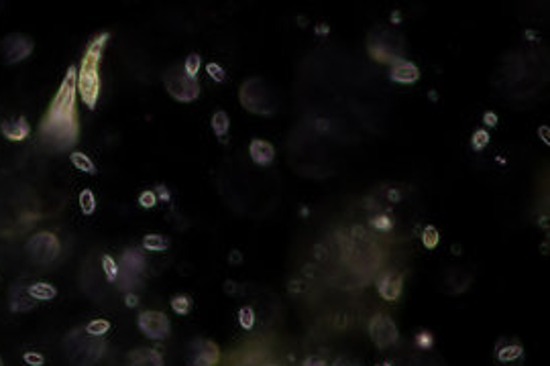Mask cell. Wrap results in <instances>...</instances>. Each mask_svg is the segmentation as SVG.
Instances as JSON below:
<instances>
[{"label":"cell","mask_w":550,"mask_h":366,"mask_svg":"<svg viewBox=\"0 0 550 366\" xmlns=\"http://www.w3.org/2000/svg\"><path fill=\"white\" fill-rule=\"evenodd\" d=\"M389 80L394 84H402V86H412L420 80V67L410 62V59H402L398 64L391 65L389 69Z\"/></svg>","instance_id":"15"},{"label":"cell","mask_w":550,"mask_h":366,"mask_svg":"<svg viewBox=\"0 0 550 366\" xmlns=\"http://www.w3.org/2000/svg\"><path fill=\"white\" fill-rule=\"evenodd\" d=\"M249 157H251L255 165L267 167L275 161V147L265 139H253L249 143Z\"/></svg>","instance_id":"17"},{"label":"cell","mask_w":550,"mask_h":366,"mask_svg":"<svg viewBox=\"0 0 550 366\" xmlns=\"http://www.w3.org/2000/svg\"><path fill=\"white\" fill-rule=\"evenodd\" d=\"M22 363L27 366H43L45 365V356L37 350H25L22 352Z\"/></svg>","instance_id":"34"},{"label":"cell","mask_w":550,"mask_h":366,"mask_svg":"<svg viewBox=\"0 0 550 366\" xmlns=\"http://www.w3.org/2000/svg\"><path fill=\"white\" fill-rule=\"evenodd\" d=\"M39 141L43 149L53 155L72 153L80 143V118H78V87L76 65H69L53 100L39 122Z\"/></svg>","instance_id":"1"},{"label":"cell","mask_w":550,"mask_h":366,"mask_svg":"<svg viewBox=\"0 0 550 366\" xmlns=\"http://www.w3.org/2000/svg\"><path fill=\"white\" fill-rule=\"evenodd\" d=\"M112 323L105 320V318H94L84 325V332L90 338H105L106 334L110 332Z\"/></svg>","instance_id":"25"},{"label":"cell","mask_w":550,"mask_h":366,"mask_svg":"<svg viewBox=\"0 0 550 366\" xmlns=\"http://www.w3.org/2000/svg\"><path fill=\"white\" fill-rule=\"evenodd\" d=\"M495 360L499 365H518L524 360V346L516 338H502L495 344Z\"/></svg>","instance_id":"14"},{"label":"cell","mask_w":550,"mask_h":366,"mask_svg":"<svg viewBox=\"0 0 550 366\" xmlns=\"http://www.w3.org/2000/svg\"><path fill=\"white\" fill-rule=\"evenodd\" d=\"M137 328L139 332L153 342L159 340H168L171 334V322L170 318L163 311L157 309H145L137 316Z\"/></svg>","instance_id":"8"},{"label":"cell","mask_w":550,"mask_h":366,"mask_svg":"<svg viewBox=\"0 0 550 366\" xmlns=\"http://www.w3.org/2000/svg\"><path fill=\"white\" fill-rule=\"evenodd\" d=\"M137 204H139V208H143V210H153V208L159 204V199H157V195H155L153 190H143L141 194L137 195Z\"/></svg>","instance_id":"32"},{"label":"cell","mask_w":550,"mask_h":366,"mask_svg":"<svg viewBox=\"0 0 550 366\" xmlns=\"http://www.w3.org/2000/svg\"><path fill=\"white\" fill-rule=\"evenodd\" d=\"M22 248H25L27 259L31 260L33 265L49 267L62 255V240L58 238L55 232L41 230V232H35L31 238H27Z\"/></svg>","instance_id":"6"},{"label":"cell","mask_w":550,"mask_h":366,"mask_svg":"<svg viewBox=\"0 0 550 366\" xmlns=\"http://www.w3.org/2000/svg\"><path fill=\"white\" fill-rule=\"evenodd\" d=\"M33 51H35V41L27 33L13 31L0 39V59L4 65L22 64L25 59L31 57Z\"/></svg>","instance_id":"7"},{"label":"cell","mask_w":550,"mask_h":366,"mask_svg":"<svg viewBox=\"0 0 550 366\" xmlns=\"http://www.w3.org/2000/svg\"><path fill=\"white\" fill-rule=\"evenodd\" d=\"M491 143V134L487 129H477L471 136V149L475 153H483Z\"/></svg>","instance_id":"28"},{"label":"cell","mask_w":550,"mask_h":366,"mask_svg":"<svg viewBox=\"0 0 550 366\" xmlns=\"http://www.w3.org/2000/svg\"><path fill=\"white\" fill-rule=\"evenodd\" d=\"M375 366H394V365H391L389 360H383V363H380V365H375Z\"/></svg>","instance_id":"44"},{"label":"cell","mask_w":550,"mask_h":366,"mask_svg":"<svg viewBox=\"0 0 550 366\" xmlns=\"http://www.w3.org/2000/svg\"><path fill=\"white\" fill-rule=\"evenodd\" d=\"M422 244H424V248H428V251H434V248L441 244V232H438V228H436V226H432V224L424 226Z\"/></svg>","instance_id":"29"},{"label":"cell","mask_w":550,"mask_h":366,"mask_svg":"<svg viewBox=\"0 0 550 366\" xmlns=\"http://www.w3.org/2000/svg\"><path fill=\"white\" fill-rule=\"evenodd\" d=\"M170 307L175 316H188L192 311V307H194V302H192L190 295H186V293H175V295H171Z\"/></svg>","instance_id":"26"},{"label":"cell","mask_w":550,"mask_h":366,"mask_svg":"<svg viewBox=\"0 0 550 366\" xmlns=\"http://www.w3.org/2000/svg\"><path fill=\"white\" fill-rule=\"evenodd\" d=\"M153 192H155V195H157V199L159 202H163V204H168V202H171V192L168 185H163V183H157L155 188H153Z\"/></svg>","instance_id":"36"},{"label":"cell","mask_w":550,"mask_h":366,"mask_svg":"<svg viewBox=\"0 0 550 366\" xmlns=\"http://www.w3.org/2000/svg\"><path fill=\"white\" fill-rule=\"evenodd\" d=\"M35 305H37V302H33V300L29 297L27 287H25V291H19V287H17V300L11 297V303H8V307H11L13 314H27V311H31Z\"/></svg>","instance_id":"22"},{"label":"cell","mask_w":550,"mask_h":366,"mask_svg":"<svg viewBox=\"0 0 550 366\" xmlns=\"http://www.w3.org/2000/svg\"><path fill=\"white\" fill-rule=\"evenodd\" d=\"M371 226H373L375 230H380V232H389V230H391V226H394V220H391V218H389L387 214L373 216V220H371Z\"/></svg>","instance_id":"33"},{"label":"cell","mask_w":550,"mask_h":366,"mask_svg":"<svg viewBox=\"0 0 550 366\" xmlns=\"http://www.w3.org/2000/svg\"><path fill=\"white\" fill-rule=\"evenodd\" d=\"M0 366H4V363H2V358H0Z\"/></svg>","instance_id":"45"},{"label":"cell","mask_w":550,"mask_h":366,"mask_svg":"<svg viewBox=\"0 0 550 366\" xmlns=\"http://www.w3.org/2000/svg\"><path fill=\"white\" fill-rule=\"evenodd\" d=\"M182 65H184V71L190 76L192 80H198L200 67H202V57H200L198 53H190V55L182 62Z\"/></svg>","instance_id":"30"},{"label":"cell","mask_w":550,"mask_h":366,"mask_svg":"<svg viewBox=\"0 0 550 366\" xmlns=\"http://www.w3.org/2000/svg\"><path fill=\"white\" fill-rule=\"evenodd\" d=\"M206 73H208V78H210L212 82H216V84H224L227 78H229L227 69L218 64V62H208V64H206Z\"/></svg>","instance_id":"31"},{"label":"cell","mask_w":550,"mask_h":366,"mask_svg":"<svg viewBox=\"0 0 550 366\" xmlns=\"http://www.w3.org/2000/svg\"><path fill=\"white\" fill-rule=\"evenodd\" d=\"M127 366H166V358L157 348L141 346L128 352Z\"/></svg>","instance_id":"16"},{"label":"cell","mask_w":550,"mask_h":366,"mask_svg":"<svg viewBox=\"0 0 550 366\" xmlns=\"http://www.w3.org/2000/svg\"><path fill=\"white\" fill-rule=\"evenodd\" d=\"M31 132H33V127L27 116H17L13 120H4L0 125V134L8 143H22L31 136Z\"/></svg>","instance_id":"13"},{"label":"cell","mask_w":550,"mask_h":366,"mask_svg":"<svg viewBox=\"0 0 550 366\" xmlns=\"http://www.w3.org/2000/svg\"><path fill=\"white\" fill-rule=\"evenodd\" d=\"M163 87L171 98L180 104H192L200 98V82L192 80L190 76L184 71V65L173 64L166 69L163 73Z\"/></svg>","instance_id":"5"},{"label":"cell","mask_w":550,"mask_h":366,"mask_svg":"<svg viewBox=\"0 0 550 366\" xmlns=\"http://www.w3.org/2000/svg\"><path fill=\"white\" fill-rule=\"evenodd\" d=\"M236 322L241 325V330L245 332H253L255 325H257V314L251 305H241L239 311H236Z\"/></svg>","instance_id":"24"},{"label":"cell","mask_w":550,"mask_h":366,"mask_svg":"<svg viewBox=\"0 0 550 366\" xmlns=\"http://www.w3.org/2000/svg\"><path fill=\"white\" fill-rule=\"evenodd\" d=\"M64 348L69 363L74 366H92L102 358L106 344L102 338H90L82 330V332H72L64 340Z\"/></svg>","instance_id":"4"},{"label":"cell","mask_w":550,"mask_h":366,"mask_svg":"<svg viewBox=\"0 0 550 366\" xmlns=\"http://www.w3.org/2000/svg\"><path fill=\"white\" fill-rule=\"evenodd\" d=\"M265 366H279V365H265Z\"/></svg>","instance_id":"46"},{"label":"cell","mask_w":550,"mask_h":366,"mask_svg":"<svg viewBox=\"0 0 550 366\" xmlns=\"http://www.w3.org/2000/svg\"><path fill=\"white\" fill-rule=\"evenodd\" d=\"M414 342H416V346H418L420 350H430V348L434 346V336H432L428 330H420V332L416 334Z\"/></svg>","instance_id":"35"},{"label":"cell","mask_w":550,"mask_h":366,"mask_svg":"<svg viewBox=\"0 0 550 366\" xmlns=\"http://www.w3.org/2000/svg\"><path fill=\"white\" fill-rule=\"evenodd\" d=\"M330 366H351V363H349L344 356H339V358H337V360H335V363H333Z\"/></svg>","instance_id":"42"},{"label":"cell","mask_w":550,"mask_h":366,"mask_svg":"<svg viewBox=\"0 0 550 366\" xmlns=\"http://www.w3.org/2000/svg\"><path fill=\"white\" fill-rule=\"evenodd\" d=\"M222 291H224L227 295H231V297H236V295L241 293V285H239L236 281L227 279L224 281V285H222Z\"/></svg>","instance_id":"37"},{"label":"cell","mask_w":550,"mask_h":366,"mask_svg":"<svg viewBox=\"0 0 550 366\" xmlns=\"http://www.w3.org/2000/svg\"><path fill=\"white\" fill-rule=\"evenodd\" d=\"M369 338L375 344V348H380V350H387V348L396 346L400 340L398 323L385 314H375L369 320Z\"/></svg>","instance_id":"9"},{"label":"cell","mask_w":550,"mask_h":366,"mask_svg":"<svg viewBox=\"0 0 550 366\" xmlns=\"http://www.w3.org/2000/svg\"><path fill=\"white\" fill-rule=\"evenodd\" d=\"M210 127L214 136H216L222 145H227V143H229V130H231V116H229V112L216 110V112L212 114Z\"/></svg>","instance_id":"19"},{"label":"cell","mask_w":550,"mask_h":366,"mask_svg":"<svg viewBox=\"0 0 550 366\" xmlns=\"http://www.w3.org/2000/svg\"><path fill=\"white\" fill-rule=\"evenodd\" d=\"M229 265H233V267L243 265V253H241V251H236V248H233V251L229 253Z\"/></svg>","instance_id":"39"},{"label":"cell","mask_w":550,"mask_h":366,"mask_svg":"<svg viewBox=\"0 0 550 366\" xmlns=\"http://www.w3.org/2000/svg\"><path fill=\"white\" fill-rule=\"evenodd\" d=\"M141 248L145 253H166L170 248V238L163 237V234H157V232H151V234L143 237Z\"/></svg>","instance_id":"21"},{"label":"cell","mask_w":550,"mask_h":366,"mask_svg":"<svg viewBox=\"0 0 550 366\" xmlns=\"http://www.w3.org/2000/svg\"><path fill=\"white\" fill-rule=\"evenodd\" d=\"M78 206H80V212L84 216H94L96 208H98V199H96L94 192L88 190V188L82 190L80 195H78Z\"/></svg>","instance_id":"27"},{"label":"cell","mask_w":550,"mask_h":366,"mask_svg":"<svg viewBox=\"0 0 550 366\" xmlns=\"http://www.w3.org/2000/svg\"><path fill=\"white\" fill-rule=\"evenodd\" d=\"M483 127H489V129H495L497 127V122H499V116L493 112V110H487V112H483Z\"/></svg>","instance_id":"38"},{"label":"cell","mask_w":550,"mask_h":366,"mask_svg":"<svg viewBox=\"0 0 550 366\" xmlns=\"http://www.w3.org/2000/svg\"><path fill=\"white\" fill-rule=\"evenodd\" d=\"M302 366H328V363L322 356H308Z\"/></svg>","instance_id":"40"},{"label":"cell","mask_w":550,"mask_h":366,"mask_svg":"<svg viewBox=\"0 0 550 366\" xmlns=\"http://www.w3.org/2000/svg\"><path fill=\"white\" fill-rule=\"evenodd\" d=\"M108 39H110V31H102V33L94 35L92 41L86 45L80 64L76 65L78 96L82 98V104L88 110H94L100 100V92H102L100 65H102V55H105Z\"/></svg>","instance_id":"2"},{"label":"cell","mask_w":550,"mask_h":366,"mask_svg":"<svg viewBox=\"0 0 550 366\" xmlns=\"http://www.w3.org/2000/svg\"><path fill=\"white\" fill-rule=\"evenodd\" d=\"M540 132H542V141L549 145V127H542V129H540Z\"/></svg>","instance_id":"43"},{"label":"cell","mask_w":550,"mask_h":366,"mask_svg":"<svg viewBox=\"0 0 550 366\" xmlns=\"http://www.w3.org/2000/svg\"><path fill=\"white\" fill-rule=\"evenodd\" d=\"M121 277L119 279L125 281L130 279L135 281L147 267V260H145V251L143 248H127L123 255H121Z\"/></svg>","instance_id":"11"},{"label":"cell","mask_w":550,"mask_h":366,"mask_svg":"<svg viewBox=\"0 0 550 366\" xmlns=\"http://www.w3.org/2000/svg\"><path fill=\"white\" fill-rule=\"evenodd\" d=\"M27 293L33 302L45 303L53 302L58 297V287L49 281H33L27 285Z\"/></svg>","instance_id":"18"},{"label":"cell","mask_w":550,"mask_h":366,"mask_svg":"<svg viewBox=\"0 0 550 366\" xmlns=\"http://www.w3.org/2000/svg\"><path fill=\"white\" fill-rule=\"evenodd\" d=\"M125 305H127V307H137V305H139V295L133 293V291H127V293H125Z\"/></svg>","instance_id":"41"},{"label":"cell","mask_w":550,"mask_h":366,"mask_svg":"<svg viewBox=\"0 0 550 366\" xmlns=\"http://www.w3.org/2000/svg\"><path fill=\"white\" fill-rule=\"evenodd\" d=\"M69 163L76 171L86 173V175H96L98 173V167L96 163L92 161L90 155H86L84 151H72L69 153Z\"/></svg>","instance_id":"20"},{"label":"cell","mask_w":550,"mask_h":366,"mask_svg":"<svg viewBox=\"0 0 550 366\" xmlns=\"http://www.w3.org/2000/svg\"><path fill=\"white\" fill-rule=\"evenodd\" d=\"M239 102L247 112L257 114V116H271L277 112V100H275L271 87H267L265 80L255 78V76L241 84Z\"/></svg>","instance_id":"3"},{"label":"cell","mask_w":550,"mask_h":366,"mask_svg":"<svg viewBox=\"0 0 550 366\" xmlns=\"http://www.w3.org/2000/svg\"><path fill=\"white\" fill-rule=\"evenodd\" d=\"M100 265H102V273H105L106 281H108V283H116L119 277H121V265H119V260L114 259L112 255L105 253V255L100 257Z\"/></svg>","instance_id":"23"},{"label":"cell","mask_w":550,"mask_h":366,"mask_svg":"<svg viewBox=\"0 0 550 366\" xmlns=\"http://www.w3.org/2000/svg\"><path fill=\"white\" fill-rule=\"evenodd\" d=\"M377 293L385 302H398L403 293V277L398 271H383L377 281Z\"/></svg>","instance_id":"12"},{"label":"cell","mask_w":550,"mask_h":366,"mask_svg":"<svg viewBox=\"0 0 550 366\" xmlns=\"http://www.w3.org/2000/svg\"><path fill=\"white\" fill-rule=\"evenodd\" d=\"M220 363V348L208 338H196L186 350L188 366H216Z\"/></svg>","instance_id":"10"}]
</instances>
